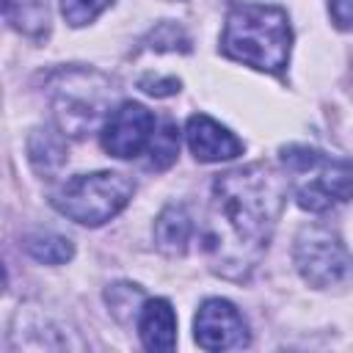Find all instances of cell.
<instances>
[{
	"label": "cell",
	"instance_id": "obj_12",
	"mask_svg": "<svg viewBox=\"0 0 353 353\" xmlns=\"http://www.w3.org/2000/svg\"><path fill=\"white\" fill-rule=\"evenodd\" d=\"M28 160L39 174H55L66 163V135L58 127H36L28 138Z\"/></svg>",
	"mask_w": 353,
	"mask_h": 353
},
{
	"label": "cell",
	"instance_id": "obj_4",
	"mask_svg": "<svg viewBox=\"0 0 353 353\" xmlns=\"http://www.w3.org/2000/svg\"><path fill=\"white\" fill-rule=\"evenodd\" d=\"M281 165L298 207L309 212H325L353 199V157H331L312 146H284Z\"/></svg>",
	"mask_w": 353,
	"mask_h": 353
},
{
	"label": "cell",
	"instance_id": "obj_3",
	"mask_svg": "<svg viewBox=\"0 0 353 353\" xmlns=\"http://www.w3.org/2000/svg\"><path fill=\"white\" fill-rule=\"evenodd\" d=\"M47 99L55 116V127L69 138H83L110 116L116 85L97 69L69 66L50 77Z\"/></svg>",
	"mask_w": 353,
	"mask_h": 353
},
{
	"label": "cell",
	"instance_id": "obj_10",
	"mask_svg": "<svg viewBox=\"0 0 353 353\" xmlns=\"http://www.w3.org/2000/svg\"><path fill=\"white\" fill-rule=\"evenodd\" d=\"M138 336L152 353H168L176 347V314L165 298L143 301L138 312Z\"/></svg>",
	"mask_w": 353,
	"mask_h": 353
},
{
	"label": "cell",
	"instance_id": "obj_16",
	"mask_svg": "<svg viewBox=\"0 0 353 353\" xmlns=\"http://www.w3.org/2000/svg\"><path fill=\"white\" fill-rule=\"evenodd\" d=\"M179 154V130L176 124L165 121L160 130H154V138L149 143V168L165 171Z\"/></svg>",
	"mask_w": 353,
	"mask_h": 353
},
{
	"label": "cell",
	"instance_id": "obj_17",
	"mask_svg": "<svg viewBox=\"0 0 353 353\" xmlns=\"http://www.w3.org/2000/svg\"><path fill=\"white\" fill-rule=\"evenodd\" d=\"M143 44L154 52H190V39L176 22H160L143 39Z\"/></svg>",
	"mask_w": 353,
	"mask_h": 353
},
{
	"label": "cell",
	"instance_id": "obj_20",
	"mask_svg": "<svg viewBox=\"0 0 353 353\" xmlns=\"http://www.w3.org/2000/svg\"><path fill=\"white\" fill-rule=\"evenodd\" d=\"M328 14L339 30H353V0H328Z\"/></svg>",
	"mask_w": 353,
	"mask_h": 353
},
{
	"label": "cell",
	"instance_id": "obj_11",
	"mask_svg": "<svg viewBox=\"0 0 353 353\" xmlns=\"http://www.w3.org/2000/svg\"><path fill=\"white\" fill-rule=\"evenodd\" d=\"M193 234V221L182 204H168L154 221V245L165 256H182Z\"/></svg>",
	"mask_w": 353,
	"mask_h": 353
},
{
	"label": "cell",
	"instance_id": "obj_2",
	"mask_svg": "<svg viewBox=\"0 0 353 353\" xmlns=\"http://www.w3.org/2000/svg\"><path fill=\"white\" fill-rule=\"evenodd\" d=\"M292 30L284 8L262 3H232L221 36V52L259 72L281 74L290 61Z\"/></svg>",
	"mask_w": 353,
	"mask_h": 353
},
{
	"label": "cell",
	"instance_id": "obj_1",
	"mask_svg": "<svg viewBox=\"0 0 353 353\" xmlns=\"http://www.w3.org/2000/svg\"><path fill=\"white\" fill-rule=\"evenodd\" d=\"M287 188V176L262 163L215 176L201 237L212 273L232 281L254 273L284 210Z\"/></svg>",
	"mask_w": 353,
	"mask_h": 353
},
{
	"label": "cell",
	"instance_id": "obj_5",
	"mask_svg": "<svg viewBox=\"0 0 353 353\" xmlns=\"http://www.w3.org/2000/svg\"><path fill=\"white\" fill-rule=\"evenodd\" d=\"M135 185L119 171H94L66 179L52 193V207L80 226H102L132 199Z\"/></svg>",
	"mask_w": 353,
	"mask_h": 353
},
{
	"label": "cell",
	"instance_id": "obj_9",
	"mask_svg": "<svg viewBox=\"0 0 353 353\" xmlns=\"http://www.w3.org/2000/svg\"><path fill=\"white\" fill-rule=\"evenodd\" d=\"M185 138L199 163H221V160H234L243 154V141L204 113H196L188 119Z\"/></svg>",
	"mask_w": 353,
	"mask_h": 353
},
{
	"label": "cell",
	"instance_id": "obj_19",
	"mask_svg": "<svg viewBox=\"0 0 353 353\" xmlns=\"http://www.w3.org/2000/svg\"><path fill=\"white\" fill-rule=\"evenodd\" d=\"M179 80L176 77H154V74H143L141 80H138V88H143L146 94H152V97H171V94H176L179 91Z\"/></svg>",
	"mask_w": 353,
	"mask_h": 353
},
{
	"label": "cell",
	"instance_id": "obj_7",
	"mask_svg": "<svg viewBox=\"0 0 353 353\" xmlns=\"http://www.w3.org/2000/svg\"><path fill=\"white\" fill-rule=\"evenodd\" d=\"M152 138H154V116L141 102H121L119 108H113L99 132L102 149L119 160L138 157L143 149H149Z\"/></svg>",
	"mask_w": 353,
	"mask_h": 353
},
{
	"label": "cell",
	"instance_id": "obj_8",
	"mask_svg": "<svg viewBox=\"0 0 353 353\" xmlns=\"http://www.w3.org/2000/svg\"><path fill=\"white\" fill-rule=\"evenodd\" d=\"M193 336L204 350H240L248 347L251 331L234 303L223 298H207L193 320Z\"/></svg>",
	"mask_w": 353,
	"mask_h": 353
},
{
	"label": "cell",
	"instance_id": "obj_18",
	"mask_svg": "<svg viewBox=\"0 0 353 353\" xmlns=\"http://www.w3.org/2000/svg\"><path fill=\"white\" fill-rule=\"evenodd\" d=\"M113 0H61V14L72 28H83L94 22Z\"/></svg>",
	"mask_w": 353,
	"mask_h": 353
},
{
	"label": "cell",
	"instance_id": "obj_15",
	"mask_svg": "<svg viewBox=\"0 0 353 353\" xmlns=\"http://www.w3.org/2000/svg\"><path fill=\"white\" fill-rule=\"evenodd\" d=\"M105 301L119 323H130V317L135 312H141L138 306H143V290L130 281H116L105 290Z\"/></svg>",
	"mask_w": 353,
	"mask_h": 353
},
{
	"label": "cell",
	"instance_id": "obj_6",
	"mask_svg": "<svg viewBox=\"0 0 353 353\" xmlns=\"http://www.w3.org/2000/svg\"><path fill=\"white\" fill-rule=\"evenodd\" d=\"M292 262L301 279L317 290L336 287L353 276V256L342 237L325 223H306L295 234Z\"/></svg>",
	"mask_w": 353,
	"mask_h": 353
},
{
	"label": "cell",
	"instance_id": "obj_13",
	"mask_svg": "<svg viewBox=\"0 0 353 353\" xmlns=\"http://www.w3.org/2000/svg\"><path fill=\"white\" fill-rule=\"evenodd\" d=\"M6 22L28 39H44L50 33V6L47 0H3Z\"/></svg>",
	"mask_w": 353,
	"mask_h": 353
},
{
	"label": "cell",
	"instance_id": "obj_14",
	"mask_svg": "<svg viewBox=\"0 0 353 353\" xmlns=\"http://www.w3.org/2000/svg\"><path fill=\"white\" fill-rule=\"evenodd\" d=\"M25 251L44 265H63L74 256V245L69 237L55 232H33L25 237Z\"/></svg>",
	"mask_w": 353,
	"mask_h": 353
}]
</instances>
